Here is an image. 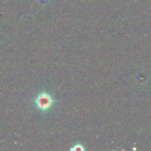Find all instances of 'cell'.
<instances>
[{"instance_id":"cell-1","label":"cell","mask_w":151,"mask_h":151,"mask_svg":"<svg viewBox=\"0 0 151 151\" xmlns=\"http://www.w3.org/2000/svg\"><path fill=\"white\" fill-rule=\"evenodd\" d=\"M55 104V100L53 97L47 92H42L35 99V104L36 108L42 111H49L53 104Z\"/></svg>"},{"instance_id":"cell-2","label":"cell","mask_w":151,"mask_h":151,"mask_svg":"<svg viewBox=\"0 0 151 151\" xmlns=\"http://www.w3.org/2000/svg\"><path fill=\"white\" fill-rule=\"evenodd\" d=\"M71 150H83V147H81V145H76L75 147H73V148H72Z\"/></svg>"}]
</instances>
